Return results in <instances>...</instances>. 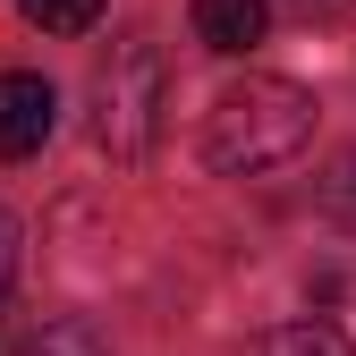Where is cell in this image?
<instances>
[{
  "label": "cell",
  "instance_id": "cell-1",
  "mask_svg": "<svg viewBox=\"0 0 356 356\" xmlns=\"http://www.w3.org/2000/svg\"><path fill=\"white\" fill-rule=\"evenodd\" d=\"M314 111L323 102L297 76H246L204 111V161L220 178H263V170H280L314 145Z\"/></svg>",
  "mask_w": 356,
  "mask_h": 356
},
{
  "label": "cell",
  "instance_id": "cell-2",
  "mask_svg": "<svg viewBox=\"0 0 356 356\" xmlns=\"http://www.w3.org/2000/svg\"><path fill=\"white\" fill-rule=\"evenodd\" d=\"M161 111H170V68L145 34L111 42V60L94 76V136L111 161H145L161 145Z\"/></svg>",
  "mask_w": 356,
  "mask_h": 356
},
{
  "label": "cell",
  "instance_id": "cell-3",
  "mask_svg": "<svg viewBox=\"0 0 356 356\" xmlns=\"http://www.w3.org/2000/svg\"><path fill=\"white\" fill-rule=\"evenodd\" d=\"M51 127H60V94H51V76H34V68H0V161H26L51 145Z\"/></svg>",
  "mask_w": 356,
  "mask_h": 356
},
{
  "label": "cell",
  "instance_id": "cell-4",
  "mask_svg": "<svg viewBox=\"0 0 356 356\" xmlns=\"http://www.w3.org/2000/svg\"><path fill=\"white\" fill-rule=\"evenodd\" d=\"M272 34V0H195V42L204 51H254Z\"/></svg>",
  "mask_w": 356,
  "mask_h": 356
},
{
  "label": "cell",
  "instance_id": "cell-5",
  "mask_svg": "<svg viewBox=\"0 0 356 356\" xmlns=\"http://www.w3.org/2000/svg\"><path fill=\"white\" fill-rule=\"evenodd\" d=\"M246 356H356V348L339 323H280V331L246 339Z\"/></svg>",
  "mask_w": 356,
  "mask_h": 356
},
{
  "label": "cell",
  "instance_id": "cell-6",
  "mask_svg": "<svg viewBox=\"0 0 356 356\" xmlns=\"http://www.w3.org/2000/svg\"><path fill=\"white\" fill-rule=\"evenodd\" d=\"M17 9H26V26H42V34H94L102 0H17Z\"/></svg>",
  "mask_w": 356,
  "mask_h": 356
},
{
  "label": "cell",
  "instance_id": "cell-7",
  "mask_svg": "<svg viewBox=\"0 0 356 356\" xmlns=\"http://www.w3.org/2000/svg\"><path fill=\"white\" fill-rule=\"evenodd\" d=\"M17 356H111V348H102L94 323H51V331H34Z\"/></svg>",
  "mask_w": 356,
  "mask_h": 356
},
{
  "label": "cell",
  "instance_id": "cell-8",
  "mask_svg": "<svg viewBox=\"0 0 356 356\" xmlns=\"http://www.w3.org/2000/svg\"><path fill=\"white\" fill-rule=\"evenodd\" d=\"M17 238H26V229H17V212H9V204H0V289H9V280H17Z\"/></svg>",
  "mask_w": 356,
  "mask_h": 356
},
{
  "label": "cell",
  "instance_id": "cell-9",
  "mask_svg": "<svg viewBox=\"0 0 356 356\" xmlns=\"http://www.w3.org/2000/svg\"><path fill=\"white\" fill-rule=\"evenodd\" d=\"M297 9H305V17H314V9H348V0H297Z\"/></svg>",
  "mask_w": 356,
  "mask_h": 356
}]
</instances>
